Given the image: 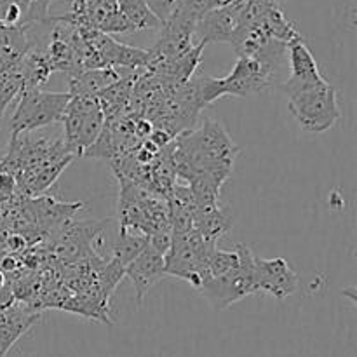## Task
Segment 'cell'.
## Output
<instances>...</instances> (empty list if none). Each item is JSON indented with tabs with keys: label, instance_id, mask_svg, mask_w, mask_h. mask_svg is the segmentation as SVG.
I'll return each instance as SVG.
<instances>
[{
	"label": "cell",
	"instance_id": "cell-3",
	"mask_svg": "<svg viewBox=\"0 0 357 357\" xmlns=\"http://www.w3.org/2000/svg\"><path fill=\"white\" fill-rule=\"evenodd\" d=\"M288 96V110L303 131L326 132L340 121L338 94L326 79L282 86Z\"/></svg>",
	"mask_w": 357,
	"mask_h": 357
},
{
	"label": "cell",
	"instance_id": "cell-4",
	"mask_svg": "<svg viewBox=\"0 0 357 357\" xmlns=\"http://www.w3.org/2000/svg\"><path fill=\"white\" fill-rule=\"evenodd\" d=\"M63 139L73 155H84L100 136L105 115L96 96H72L61 117Z\"/></svg>",
	"mask_w": 357,
	"mask_h": 357
},
{
	"label": "cell",
	"instance_id": "cell-5",
	"mask_svg": "<svg viewBox=\"0 0 357 357\" xmlns=\"http://www.w3.org/2000/svg\"><path fill=\"white\" fill-rule=\"evenodd\" d=\"M216 246L206 243L195 230L171 236V246L164 255L166 275L190 282L195 289L202 284L208 271V258Z\"/></svg>",
	"mask_w": 357,
	"mask_h": 357
},
{
	"label": "cell",
	"instance_id": "cell-16",
	"mask_svg": "<svg viewBox=\"0 0 357 357\" xmlns=\"http://www.w3.org/2000/svg\"><path fill=\"white\" fill-rule=\"evenodd\" d=\"M122 16L131 26L132 33L143 30H160L162 21L150 9L149 0H117Z\"/></svg>",
	"mask_w": 357,
	"mask_h": 357
},
{
	"label": "cell",
	"instance_id": "cell-9",
	"mask_svg": "<svg viewBox=\"0 0 357 357\" xmlns=\"http://www.w3.org/2000/svg\"><path fill=\"white\" fill-rule=\"evenodd\" d=\"M244 2L246 0H237L230 6L204 14L195 24V37L199 38V42L204 45L209 42H229L230 44L234 35L239 30Z\"/></svg>",
	"mask_w": 357,
	"mask_h": 357
},
{
	"label": "cell",
	"instance_id": "cell-2",
	"mask_svg": "<svg viewBox=\"0 0 357 357\" xmlns=\"http://www.w3.org/2000/svg\"><path fill=\"white\" fill-rule=\"evenodd\" d=\"M275 68L278 66L257 56H243L227 77L201 75L188 80V86L199 107L204 108L223 96L244 98L261 93L274 84Z\"/></svg>",
	"mask_w": 357,
	"mask_h": 357
},
{
	"label": "cell",
	"instance_id": "cell-13",
	"mask_svg": "<svg viewBox=\"0 0 357 357\" xmlns=\"http://www.w3.org/2000/svg\"><path fill=\"white\" fill-rule=\"evenodd\" d=\"M286 52L289 56V73L288 84H305V82H316V80L324 79L319 72V66H317L316 58H314L312 51L309 49V45L305 44L303 37L295 38L288 44Z\"/></svg>",
	"mask_w": 357,
	"mask_h": 357
},
{
	"label": "cell",
	"instance_id": "cell-15",
	"mask_svg": "<svg viewBox=\"0 0 357 357\" xmlns=\"http://www.w3.org/2000/svg\"><path fill=\"white\" fill-rule=\"evenodd\" d=\"M121 77V72L115 68L84 70L70 77L68 94L70 96H98L101 91L117 82Z\"/></svg>",
	"mask_w": 357,
	"mask_h": 357
},
{
	"label": "cell",
	"instance_id": "cell-14",
	"mask_svg": "<svg viewBox=\"0 0 357 357\" xmlns=\"http://www.w3.org/2000/svg\"><path fill=\"white\" fill-rule=\"evenodd\" d=\"M232 227V216L218 204L208 208H195L194 230L211 246H216L220 237L225 236Z\"/></svg>",
	"mask_w": 357,
	"mask_h": 357
},
{
	"label": "cell",
	"instance_id": "cell-10",
	"mask_svg": "<svg viewBox=\"0 0 357 357\" xmlns=\"http://www.w3.org/2000/svg\"><path fill=\"white\" fill-rule=\"evenodd\" d=\"M126 275L131 278L136 291V302L142 305L146 293L166 275V264L164 255L159 253L155 248L146 244L145 250L126 267Z\"/></svg>",
	"mask_w": 357,
	"mask_h": 357
},
{
	"label": "cell",
	"instance_id": "cell-12",
	"mask_svg": "<svg viewBox=\"0 0 357 357\" xmlns=\"http://www.w3.org/2000/svg\"><path fill=\"white\" fill-rule=\"evenodd\" d=\"M73 160V157L68 159L56 160V162H45L38 164V166L26 167L14 174L16 180V192L21 197H35L40 195L58 180L59 174L63 173L66 166Z\"/></svg>",
	"mask_w": 357,
	"mask_h": 357
},
{
	"label": "cell",
	"instance_id": "cell-8",
	"mask_svg": "<svg viewBox=\"0 0 357 357\" xmlns=\"http://www.w3.org/2000/svg\"><path fill=\"white\" fill-rule=\"evenodd\" d=\"M253 286L255 293H264L278 300H284L295 295L298 289V275L284 258L255 257Z\"/></svg>",
	"mask_w": 357,
	"mask_h": 357
},
{
	"label": "cell",
	"instance_id": "cell-7",
	"mask_svg": "<svg viewBox=\"0 0 357 357\" xmlns=\"http://www.w3.org/2000/svg\"><path fill=\"white\" fill-rule=\"evenodd\" d=\"M241 253V265L236 271L220 278H208L199 286V291L209 300L215 310H225L239 300L253 295V261L255 255L244 244H237Z\"/></svg>",
	"mask_w": 357,
	"mask_h": 357
},
{
	"label": "cell",
	"instance_id": "cell-11",
	"mask_svg": "<svg viewBox=\"0 0 357 357\" xmlns=\"http://www.w3.org/2000/svg\"><path fill=\"white\" fill-rule=\"evenodd\" d=\"M40 319V312L26 303L16 302L0 312V357H6L14 344Z\"/></svg>",
	"mask_w": 357,
	"mask_h": 357
},
{
	"label": "cell",
	"instance_id": "cell-18",
	"mask_svg": "<svg viewBox=\"0 0 357 357\" xmlns=\"http://www.w3.org/2000/svg\"><path fill=\"white\" fill-rule=\"evenodd\" d=\"M13 202H14V201H13ZM9 208H10V206H6V204H2V202H0V218H2V216L6 215L7 209H9Z\"/></svg>",
	"mask_w": 357,
	"mask_h": 357
},
{
	"label": "cell",
	"instance_id": "cell-19",
	"mask_svg": "<svg viewBox=\"0 0 357 357\" xmlns=\"http://www.w3.org/2000/svg\"><path fill=\"white\" fill-rule=\"evenodd\" d=\"M7 284V279H6V274L3 272H0V289L3 288V286Z\"/></svg>",
	"mask_w": 357,
	"mask_h": 357
},
{
	"label": "cell",
	"instance_id": "cell-17",
	"mask_svg": "<svg viewBox=\"0 0 357 357\" xmlns=\"http://www.w3.org/2000/svg\"><path fill=\"white\" fill-rule=\"evenodd\" d=\"M149 244V236L135 230H119V236L112 243V258L128 267Z\"/></svg>",
	"mask_w": 357,
	"mask_h": 357
},
{
	"label": "cell",
	"instance_id": "cell-6",
	"mask_svg": "<svg viewBox=\"0 0 357 357\" xmlns=\"http://www.w3.org/2000/svg\"><path fill=\"white\" fill-rule=\"evenodd\" d=\"M70 98L72 96L68 93H45L40 89L23 91L10 119V135L33 132L61 122Z\"/></svg>",
	"mask_w": 357,
	"mask_h": 357
},
{
	"label": "cell",
	"instance_id": "cell-1",
	"mask_svg": "<svg viewBox=\"0 0 357 357\" xmlns=\"http://www.w3.org/2000/svg\"><path fill=\"white\" fill-rule=\"evenodd\" d=\"M178 178L187 181L199 173L232 174L239 146L218 121L206 119L201 128L181 132L169 143Z\"/></svg>",
	"mask_w": 357,
	"mask_h": 357
}]
</instances>
